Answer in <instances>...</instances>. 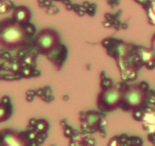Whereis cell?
Returning a JSON list of instances; mask_svg holds the SVG:
<instances>
[{"mask_svg":"<svg viewBox=\"0 0 155 146\" xmlns=\"http://www.w3.org/2000/svg\"><path fill=\"white\" fill-rule=\"evenodd\" d=\"M34 31V27L27 23L21 24L13 19L5 21L2 24L0 43L7 50H15L22 47Z\"/></svg>","mask_w":155,"mask_h":146,"instance_id":"cell-1","label":"cell"},{"mask_svg":"<svg viewBox=\"0 0 155 146\" xmlns=\"http://www.w3.org/2000/svg\"><path fill=\"white\" fill-rule=\"evenodd\" d=\"M148 97L146 89L142 85H133L125 88L122 104L129 109H139L145 103Z\"/></svg>","mask_w":155,"mask_h":146,"instance_id":"cell-4","label":"cell"},{"mask_svg":"<svg viewBox=\"0 0 155 146\" xmlns=\"http://www.w3.org/2000/svg\"><path fill=\"white\" fill-rule=\"evenodd\" d=\"M151 49L155 52V33L151 40Z\"/></svg>","mask_w":155,"mask_h":146,"instance_id":"cell-10","label":"cell"},{"mask_svg":"<svg viewBox=\"0 0 155 146\" xmlns=\"http://www.w3.org/2000/svg\"><path fill=\"white\" fill-rule=\"evenodd\" d=\"M11 109H8V107L5 106L4 103H2L0 106V122H3L10 116Z\"/></svg>","mask_w":155,"mask_h":146,"instance_id":"cell-8","label":"cell"},{"mask_svg":"<svg viewBox=\"0 0 155 146\" xmlns=\"http://www.w3.org/2000/svg\"><path fill=\"white\" fill-rule=\"evenodd\" d=\"M60 37L57 32L51 28L39 30L35 38V45L38 53L47 56L59 46Z\"/></svg>","mask_w":155,"mask_h":146,"instance_id":"cell-3","label":"cell"},{"mask_svg":"<svg viewBox=\"0 0 155 146\" xmlns=\"http://www.w3.org/2000/svg\"><path fill=\"white\" fill-rule=\"evenodd\" d=\"M136 2L139 3V4L142 5H147L148 3V0H134Z\"/></svg>","mask_w":155,"mask_h":146,"instance_id":"cell-11","label":"cell"},{"mask_svg":"<svg viewBox=\"0 0 155 146\" xmlns=\"http://www.w3.org/2000/svg\"><path fill=\"white\" fill-rule=\"evenodd\" d=\"M125 89H121L119 86H110L104 88L98 94L97 105L103 111H112L121 106Z\"/></svg>","mask_w":155,"mask_h":146,"instance_id":"cell-2","label":"cell"},{"mask_svg":"<svg viewBox=\"0 0 155 146\" xmlns=\"http://www.w3.org/2000/svg\"><path fill=\"white\" fill-rule=\"evenodd\" d=\"M3 141H5L6 144H8V145H22V144H25V143L22 141V139L18 135H15L13 132L8 133V135L5 137Z\"/></svg>","mask_w":155,"mask_h":146,"instance_id":"cell-7","label":"cell"},{"mask_svg":"<svg viewBox=\"0 0 155 146\" xmlns=\"http://www.w3.org/2000/svg\"><path fill=\"white\" fill-rule=\"evenodd\" d=\"M151 51H152V50H151ZM151 51L146 50L142 53V60L145 62V65H146L148 68H153L155 65L154 56Z\"/></svg>","mask_w":155,"mask_h":146,"instance_id":"cell-6","label":"cell"},{"mask_svg":"<svg viewBox=\"0 0 155 146\" xmlns=\"http://www.w3.org/2000/svg\"><path fill=\"white\" fill-rule=\"evenodd\" d=\"M48 129V125L47 123L44 120H40L36 123V129L39 132H45Z\"/></svg>","mask_w":155,"mask_h":146,"instance_id":"cell-9","label":"cell"},{"mask_svg":"<svg viewBox=\"0 0 155 146\" xmlns=\"http://www.w3.org/2000/svg\"><path fill=\"white\" fill-rule=\"evenodd\" d=\"M31 14L29 9L26 6L20 5L15 8L12 12V19L21 24H25L30 20Z\"/></svg>","mask_w":155,"mask_h":146,"instance_id":"cell-5","label":"cell"}]
</instances>
